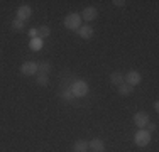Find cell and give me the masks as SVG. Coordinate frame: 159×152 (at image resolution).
<instances>
[{
    "mask_svg": "<svg viewBox=\"0 0 159 152\" xmlns=\"http://www.w3.org/2000/svg\"><path fill=\"white\" fill-rule=\"evenodd\" d=\"M151 140H152L151 132H147L146 128H139V130L135 132V135H134V144H135L137 147H146V145H149Z\"/></svg>",
    "mask_w": 159,
    "mask_h": 152,
    "instance_id": "cell-3",
    "label": "cell"
},
{
    "mask_svg": "<svg viewBox=\"0 0 159 152\" xmlns=\"http://www.w3.org/2000/svg\"><path fill=\"white\" fill-rule=\"evenodd\" d=\"M64 27L68 30H78L81 27V15L78 12H71L64 17Z\"/></svg>",
    "mask_w": 159,
    "mask_h": 152,
    "instance_id": "cell-2",
    "label": "cell"
},
{
    "mask_svg": "<svg viewBox=\"0 0 159 152\" xmlns=\"http://www.w3.org/2000/svg\"><path fill=\"white\" fill-rule=\"evenodd\" d=\"M31 15H32V9L27 5V3H24V5H20L17 9L16 19H19V20H22V22H27L29 19H31Z\"/></svg>",
    "mask_w": 159,
    "mask_h": 152,
    "instance_id": "cell-6",
    "label": "cell"
},
{
    "mask_svg": "<svg viewBox=\"0 0 159 152\" xmlns=\"http://www.w3.org/2000/svg\"><path fill=\"white\" fill-rule=\"evenodd\" d=\"M36 83H37L39 86H48V83H49V74L37 73V74H36Z\"/></svg>",
    "mask_w": 159,
    "mask_h": 152,
    "instance_id": "cell-17",
    "label": "cell"
},
{
    "mask_svg": "<svg viewBox=\"0 0 159 152\" xmlns=\"http://www.w3.org/2000/svg\"><path fill=\"white\" fill-rule=\"evenodd\" d=\"M152 106H154V110H159V101H154Z\"/></svg>",
    "mask_w": 159,
    "mask_h": 152,
    "instance_id": "cell-23",
    "label": "cell"
},
{
    "mask_svg": "<svg viewBox=\"0 0 159 152\" xmlns=\"http://www.w3.org/2000/svg\"><path fill=\"white\" fill-rule=\"evenodd\" d=\"M156 128H157V125L154 123V122H149V123L146 125V130L147 132H152V130H156Z\"/></svg>",
    "mask_w": 159,
    "mask_h": 152,
    "instance_id": "cell-20",
    "label": "cell"
},
{
    "mask_svg": "<svg viewBox=\"0 0 159 152\" xmlns=\"http://www.w3.org/2000/svg\"><path fill=\"white\" fill-rule=\"evenodd\" d=\"M61 96H63L64 101H75V95H73V91H71L70 88H64L61 91Z\"/></svg>",
    "mask_w": 159,
    "mask_h": 152,
    "instance_id": "cell-18",
    "label": "cell"
},
{
    "mask_svg": "<svg viewBox=\"0 0 159 152\" xmlns=\"http://www.w3.org/2000/svg\"><path fill=\"white\" fill-rule=\"evenodd\" d=\"M76 34L81 37V39H86V41H88V39H92V37H93L95 29H93L92 25H81V27L76 30Z\"/></svg>",
    "mask_w": 159,
    "mask_h": 152,
    "instance_id": "cell-10",
    "label": "cell"
},
{
    "mask_svg": "<svg viewBox=\"0 0 159 152\" xmlns=\"http://www.w3.org/2000/svg\"><path fill=\"white\" fill-rule=\"evenodd\" d=\"M70 90L73 91L75 98H83V96L88 95L90 86H88V83H86L85 79H75V81L70 85Z\"/></svg>",
    "mask_w": 159,
    "mask_h": 152,
    "instance_id": "cell-1",
    "label": "cell"
},
{
    "mask_svg": "<svg viewBox=\"0 0 159 152\" xmlns=\"http://www.w3.org/2000/svg\"><path fill=\"white\" fill-rule=\"evenodd\" d=\"M37 69H39V73L49 74V71H52V64L49 61H41V63H37Z\"/></svg>",
    "mask_w": 159,
    "mask_h": 152,
    "instance_id": "cell-15",
    "label": "cell"
},
{
    "mask_svg": "<svg viewBox=\"0 0 159 152\" xmlns=\"http://www.w3.org/2000/svg\"><path fill=\"white\" fill-rule=\"evenodd\" d=\"M20 73L24 76H36L37 73H39L37 63H34V61H25V63L20 66Z\"/></svg>",
    "mask_w": 159,
    "mask_h": 152,
    "instance_id": "cell-5",
    "label": "cell"
},
{
    "mask_svg": "<svg viewBox=\"0 0 159 152\" xmlns=\"http://www.w3.org/2000/svg\"><path fill=\"white\" fill-rule=\"evenodd\" d=\"M29 47H31V51H41L44 47V41L41 37H34V39H31V42H29Z\"/></svg>",
    "mask_w": 159,
    "mask_h": 152,
    "instance_id": "cell-14",
    "label": "cell"
},
{
    "mask_svg": "<svg viewBox=\"0 0 159 152\" xmlns=\"http://www.w3.org/2000/svg\"><path fill=\"white\" fill-rule=\"evenodd\" d=\"M12 29L16 30V32H20V30L25 29V22L19 20V19H14V20H12Z\"/></svg>",
    "mask_w": 159,
    "mask_h": 152,
    "instance_id": "cell-19",
    "label": "cell"
},
{
    "mask_svg": "<svg viewBox=\"0 0 159 152\" xmlns=\"http://www.w3.org/2000/svg\"><path fill=\"white\" fill-rule=\"evenodd\" d=\"M113 5H115V7H124V5H125V0H113Z\"/></svg>",
    "mask_w": 159,
    "mask_h": 152,
    "instance_id": "cell-21",
    "label": "cell"
},
{
    "mask_svg": "<svg viewBox=\"0 0 159 152\" xmlns=\"http://www.w3.org/2000/svg\"><path fill=\"white\" fill-rule=\"evenodd\" d=\"M124 81H125L127 85H130V86H137V85H141L142 76H141V73H139V71L130 69L127 74H124Z\"/></svg>",
    "mask_w": 159,
    "mask_h": 152,
    "instance_id": "cell-4",
    "label": "cell"
},
{
    "mask_svg": "<svg viewBox=\"0 0 159 152\" xmlns=\"http://www.w3.org/2000/svg\"><path fill=\"white\" fill-rule=\"evenodd\" d=\"M81 15V20H86V22H93L95 20V19L98 17V10L95 9V7H85V9H83V12L80 14Z\"/></svg>",
    "mask_w": 159,
    "mask_h": 152,
    "instance_id": "cell-8",
    "label": "cell"
},
{
    "mask_svg": "<svg viewBox=\"0 0 159 152\" xmlns=\"http://www.w3.org/2000/svg\"><path fill=\"white\" fill-rule=\"evenodd\" d=\"M105 142H103V139H92L88 142V150L90 152H105Z\"/></svg>",
    "mask_w": 159,
    "mask_h": 152,
    "instance_id": "cell-9",
    "label": "cell"
},
{
    "mask_svg": "<svg viewBox=\"0 0 159 152\" xmlns=\"http://www.w3.org/2000/svg\"><path fill=\"white\" fill-rule=\"evenodd\" d=\"M73 152H88V142L83 139H78L73 144Z\"/></svg>",
    "mask_w": 159,
    "mask_h": 152,
    "instance_id": "cell-11",
    "label": "cell"
},
{
    "mask_svg": "<svg viewBox=\"0 0 159 152\" xmlns=\"http://www.w3.org/2000/svg\"><path fill=\"white\" fill-rule=\"evenodd\" d=\"M29 37H31V39L37 37V29H29Z\"/></svg>",
    "mask_w": 159,
    "mask_h": 152,
    "instance_id": "cell-22",
    "label": "cell"
},
{
    "mask_svg": "<svg viewBox=\"0 0 159 152\" xmlns=\"http://www.w3.org/2000/svg\"><path fill=\"white\" fill-rule=\"evenodd\" d=\"M49 36H51V27H49V25H41V27H37V37L44 39V37H49Z\"/></svg>",
    "mask_w": 159,
    "mask_h": 152,
    "instance_id": "cell-16",
    "label": "cell"
},
{
    "mask_svg": "<svg viewBox=\"0 0 159 152\" xmlns=\"http://www.w3.org/2000/svg\"><path fill=\"white\" fill-rule=\"evenodd\" d=\"M132 120H134V125H135V127H139V128H146V125L151 122L149 115H147L146 112H137Z\"/></svg>",
    "mask_w": 159,
    "mask_h": 152,
    "instance_id": "cell-7",
    "label": "cell"
},
{
    "mask_svg": "<svg viewBox=\"0 0 159 152\" xmlns=\"http://www.w3.org/2000/svg\"><path fill=\"white\" fill-rule=\"evenodd\" d=\"M117 91H119V95H122V96H129V95L134 93V86L127 85V83H122L120 86H117Z\"/></svg>",
    "mask_w": 159,
    "mask_h": 152,
    "instance_id": "cell-13",
    "label": "cell"
},
{
    "mask_svg": "<svg viewBox=\"0 0 159 152\" xmlns=\"http://www.w3.org/2000/svg\"><path fill=\"white\" fill-rule=\"evenodd\" d=\"M110 83H112V85H115V86H120L122 83H125V81H124L122 71H113V73L110 74Z\"/></svg>",
    "mask_w": 159,
    "mask_h": 152,
    "instance_id": "cell-12",
    "label": "cell"
}]
</instances>
